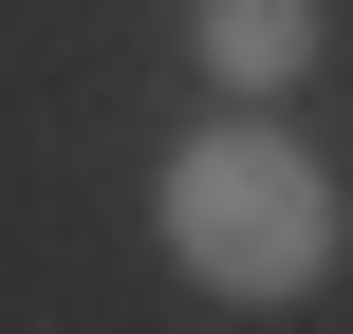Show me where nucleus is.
Masks as SVG:
<instances>
[{
    "label": "nucleus",
    "mask_w": 353,
    "mask_h": 334,
    "mask_svg": "<svg viewBox=\"0 0 353 334\" xmlns=\"http://www.w3.org/2000/svg\"><path fill=\"white\" fill-rule=\"evenodd\" d=\"M168 260H186L205 298H316V279H335V186H316V149H279V130L168 149Z\"/></svg>",
    "instance_id": "obj_1"
},
{
    "label": "nucleus",
    "mask_w": 353,
    "mask_h": 334,
    "mask_svg": "<svg viewBox=\"0 0 353 334\" xmlns=\"http://www.w3.org/2000/svg\"><path fill=\"white\" fill-rule=\"evenodd\" d=\"M205 74H223V93L316 74V0H205Z\"/></svg>",
    "instance_id": "obj_2"
}]
</instances>
